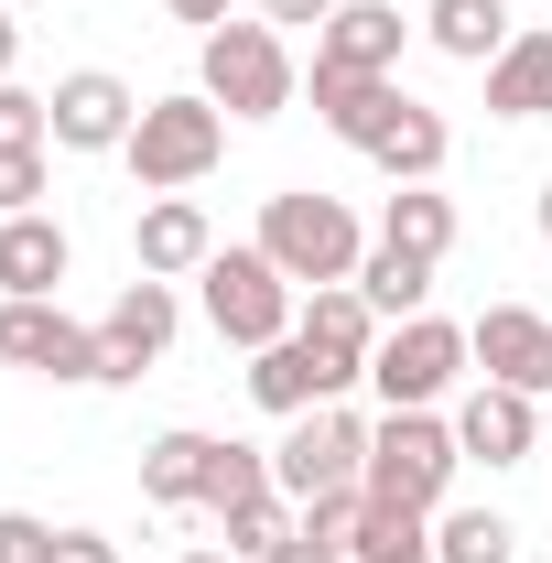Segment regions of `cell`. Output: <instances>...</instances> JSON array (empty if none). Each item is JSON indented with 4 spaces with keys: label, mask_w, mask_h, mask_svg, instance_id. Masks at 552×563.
<instances>
[{
    "label": "cell",
    "mask_w": 552,
    "mask_h": 563,
    "mask_svg": "<svg viewBox=\"0 0 552 563\" xmlns=\"http://www.w3.org/2000/svg\"><path fill=\"white\" fill-rule=\"evenodd\" d=\"M217 152H228V109H217L207 87L196 98H152L120 141V163L141 174V196H185V185H207Z\"/></svg>",
    "instance_id": "6da1fadb"
},
{
    "label": "cell",
    "mask_w": 552,
    "mask_h": 563,
    "mask_svg": "<svg viewBox=\"0 0 552 563\" xmlns=\"http://www.w3.org/2000/svg\"><path fill=\"white\" fill-rule=\"evenodd\" d=\"M455 466H466V444H455V422L433 412H390L379 433H368V477L357 488L379 498V509H444V488H455Z\"/></svg>",
    "instance_id": "7a4b0ae2"
},
{
    "label": "cell",
    "mask_w": 552,
    "mask_h": 563,
    "mask_svg": "<svg viewBox=\"0 0 552 563\" xmlns=\"http://www.w3.org/2000/svg\"><path fill=\"white\" fill-rule=\"evenodd\" d=\"M228 120H281L292 98H303V76H292V44H281L272 22H217L207 33V66H196Z\"/></svg>",
    "instance_id": "3957f363"
},
{
    "label": "cell",
    "mask_w": 552,
    "mask_h": 563,
    "mask_svg": "<svg viewBox=\"0 0 552 563\" xmlns=\"http://www.w3.org/2000/svg\"><path fill=\"white\" fill-rule=\"evenodd\" d=\"M261 250L281 261V282H292V292H314V282H357V261H368L357 217H346L336 196H303V185L261 207Z\"/></svg>",
    "instance_id": "277c9868"
},
{
    "label": "cell",
    "mask_w": 552,
    "mask_h": 563,
    "mask_svg": "<svg viewBox=\"0 0 552 563\" xmlns=\"http://www.w3.org/2000/svg\"><path fill=\"white\" fill-rule=\"evenodd\" d=\"M207 325L217 336H228V347H281V336H292V314H303V303H292V282H281V261L272 250H261V239H250V250H217L207 272Z\"/></svg>",
    "instance_id": "5b68a950"
},
{
    "label": "cell",
    "mask_w": 552,
    "mask_h": 563,
    "mask_svg": "<svg viewBox=\"0 0 552 563\" xmlns=\"http://www.w3.org/2000/svg\"><path fill=\"white\" fill-rule=\"evenodd\" d=\"M368 433H379V422L346 412V401L292 412V433L272 444V488L292 498V509H303V498H325V488H357V477H368Z\"/></svg>",
    "instance_id": "8992f818"
},
{
    "label": "cell",
    "mask_w": 552,
    "mask_h": 563,
    "mask_svg": "<svg viewBox=\"0 0 552 563\" xmlns=\"http://www.w3.org/2000/svg\"><path fill=\"white\" fill-rule=\"evenodd\" d=\"M455 379H466V325H444V314L390 325V336H379V357H368V390H379L390 412H433Z\"/></svg>",
    "instance_id": "52a82bcc"
},
{
    "label": "cell",
    "mask_w": 552,
    "mask_h": 563,
    "mask_svg": "<svg viewBox=\"0 0 552 563\" xmlns=\"http://www.w3.org/2000/svg\"><path fill=\"white\" fill-rule=\"evenodd\" d=\"M0 357L33 368V379H87V390H109V347H98V325H76L66 303H0Z\"/></svg>",
    "instance_id": "ba28073f"
},
{
    "label": "cell",
    "mask_w": 552,
    "mask_h": 563,
    "mask_svg": "<svg viewBox=\"0 0 552 563\" xmlns=\"http://www.w3.org/2000/svg\"><path fill=\"white\" fill-rule=\"evenodd\" d=\"M292 336H303V347L336 368V390H357L390 325H379V303H368L357 282H314V292H303V314H292Z\"/></svg>",
    "instance_id": "9c48e42d"
},
{
    "label": "cell",
    "mask_w": 552,
    "mask_h": 563,
    "mask_svg": "<svg viewBox=\"0 0 552 563\" xmlns=\"http://www.w3.org/2000/svg\"><path fill=\"white\" fill-rule=\"evenodd\" d=\"M466 357H477L498 390H531V401H542V390H552V314H531V303H487L477 325H466Z\"/></svg>",
    "instance_id": "30bf717a"
},
{
    "label": "cell",
    "mask_w": 552,
    "mask_h": 563,
    "mask_svg": "<svg viewBox=\"0 0 552 563\" xmlns=\"http://www.w3.org/2000/svg\"><path fill=\"white\" fill-rule=\"evenodd\" d=\"M174 325H185V303H174V282L141 272L109 314H98V347H109V379H141V368H163V347H174Z\"/></svg>",
    "instance_id": "8fae6325"
},
{
    "label": "cell",
    "mask_w": 552,
    "mask_h": 563,
    "mask_svg": "<svg viewBox=\"0 0 552 563\" xmlns=\"http://www.w3.org/2000/svg\"><path fill=\"white\" fill-rule=\"evenodd\" d=\"M131 120H141V98H131L109 66L55 76V152H120V141H131Z\"/></svg>",
    "instance_id": "7c38bea8"
},
{
    "label": "cell",
    "mask_w": 552,
    "mask_h": 563,
    "mask_svg": "<svg viewBox=\"0 0 552 563\" xmlns=\"http://www.w3.org/2000/svg\"><path fill=\"white\" fill-rule=\"evenodd\" d=\"M131 261L152 282H196L217 261V228H207V207H196V196H152V207H141V228H131Z\"/></svg>",
    "instance_id": "4fadbf2b"
},
{
    "label": "cell",
    "mask_w": 552,
    "mask_h": 563,
    "mask_svg": "<svg viewBox=\"0 0 552 563\" xmlns=\"http://www.w3.org/2000/svg\"><path fill=\"white\" fill-rule=\"evenodd\" d=\"M455 444H466V455H487V466H520V455L542 444V401H531V390L477 379V390H466V412H455Z\"/></svg>",
    "instance_id": "5bb4252c"
},
{
    "label": "cell",
    "mask_w": 552,
    "mask_h": 563,
    "mask_svg": "<svg viewBox=\"0 0 552 563\" xmlns=\"http://www.w3.org/2000/svg\"><path fill=\"white\" fill-rule=\"evenodd\" d=\"M401 33H412L401 0H336V22L314 33V55L346 66V76H390V66H401Z\"/></svg>",
    "instance_id": "9a60e30c"
},
{
    "label": "cell",
    "mask_w": 552,
    "mask_h": 563,
    "mask_svg": "<svg viewBox=\"0 0 552 563\" xmlns=\"http://www.w3.org/2000/svg\"><path fill=\"white\" fill-rule=\"evenodd\" d=\"M66 228L33 207V217H0V292L11 303H55V282H66Z\"/></svg>",
    "instance_id": "2e32d148"
},
{
    "label": "cell",
    "mask_w": 552,
    "mask_h": 563,
    "mask_svg": "<svg viewBox=\"0 0 552 563\" xmlns=\"http://www.w3.org/2000/svg\"><path fill=\"white\" fill-rule=\"evenodd\" d=\"M390 109H401V76H346V66H325V55H314V120H325L346 152H368Z\"/></svg>",
    "instance_id": "e0dca14e"
},
{
    "label": "cell",
    "mask_w": 552,
    "mask_h": 563,
    "mask_svg": "<svg viewBox=\"0 0 552 563\" xmlns=\"http://www.w3.org/2000/svg\"><path fill=\"white\" fill-rule=\"evenodd\" d=\"M207 466H217V433L174 422V433L141 444V498H152V509H207Z\"/></svg>",
    "instance_id": "ac0fdd59"
},
{
    "label": "cell",
    "mask_w": 552,
    "mask_h": 563,
    "mask_svg": "<svg viewBox=\"0 0 552 563\" xmlns=\"http://www.w3.org/2000/svg\"><path fill=\"white\" fill-rule=\"evenodd\" d=\"M250 401L292 422V412H314V401H346V390H336V368L303 347V336H281V347H261V357H250Z\"/></svg>",
    "instance_id": "d6986e66"
},
{
    "label": "cell",
    "mask_w": 552,
    "mask_h": 563,
    "mask_svg": "<svg viewBox=\"0 0 552 563\" xmlns=\"http://www.w3.org/2000/svg\"><path fill=\"white\" fill-rule=\"evenodd\" d=\"M444 152H455V141H444V109H422V98H401V109L379 120V141H368V163H379L390 185H433Z\"/></svg>",
    "instance_id": "ffe728a7"
},
{
    "label": "cell",
    "mask_w": 552,
    "mask_h": 563,
    "mask_svg": "<svg viewBox=\"0 0 552 563\" xmlns=\"http://www.w3.org/2000/svg\"><path fill=\"white\" fill-rule=\"evenodd\" d=\"M422 33L455 66H498L509 55V0H422Z\"/></svg>",
    "instance_id": "44dd1931"
},
{
    "label": "cell",
    "mask_w": 552,
    "mask_h": 563,
    "mask_svg": "<svg viewBox=\"0 0 552 563\" xmlns=\"http://www.w3.org/2000/svg\"><path fill=\"white\" fill-rule=\"evenodd\" d=\"M487 109L498 120H552V33H509V55L487 66Z\"/></svg>",
    "instance_id": "7402d4cb"
},
{
    "label": "cell",
    "mask_w": 552,
    "mask_h": 563,
    "mask_svg": "<svg viewBox=\"0 0 552 563\" xmlns=\"http://www.w3.org/2000/svg\"><path fill=\"white\" fill-rule=\"evenodd\" d=\"M357 292L379 303V325H412L422 303H433V261H412V250H390V239H379V250L357 261Z\"/></svg>",
    "instance_id": "603a6c76"
},
{
    "label": "cell",
    "mask_w": 552,
    "mask_h": 563,
    "mask_svg": "<svg viewBox=\"0 0 552 563\" xmlns=\"http://www.w3.org/2000/svg\"><path fill=\"white\" fill-rule=\"evenodd\" d=\"M379 239H390V250H412V261H444V250H455V196L401 185V196L379 207Z\"/></svg>",
    "instance_id": "cb8c5ba5"
},
{
    "label": "cell",
    "mask_w": 552,
    "mask_h": 563,
    "mask_svg": "<svg viewBox=\"0 0 552 563\" xmlns=\"http://www.w3.org/2000/svg\"><path fill=\"white\" fill-rule=\"evenodd\" d=\"M346 563H444V553H433V520H422V509H379V498H368Z\"/></svg>",
    "instance_id": "d4e9b609"
},
{
    "label": "cell",
    "mask_w": 552,
    "mask_h": 563,
    "mask_svg": "<svg viewBox=\"0 0 552 563\" xmlns=\"http://www.w3.org/2000/svg\"><path fill=\"white\" fill-rule=\"evenodd\" d=\"M433 553H444V563H509L520 531H509L498 509H433Z\"/></svg>",
    "instance_id": "484cf974"
},
{
    "label": "cell",
    "mask_w": 552,
    "mask_h": 563,
    "mask_svg": "<svg viewBox=\"0 0 552 563\" xmlns=\"http://www.w3.org/2000/svg\"><path fill=\"white\" fill-rule=\"evenodd\" d=\"M292 531H303V509H292L281 488H272V498H250V509H228V553H239V563H272Z\"/></svg>",
    "instance_id": "4316f807"
},
{
    "label": "cell",
    "mask_w": 552,
    "mask_h": 563,
    "mask_svg": "<svg viewBox=\"0 0 552 563\" xmlns=\"http://www.w3.org/2000/svg\"><path fill=\"white\" fill-rule=\"evenodd\" d=\"M250 498H272V455H261V444H217V466H207V509L228 520V509H250Z\"/></svg>",
    "instance_id": "83f0119b"
},
{
    "label": "cell",
    "mask_w": 552,
    "mask_h": 563,
    "mask_svg": "<svg viewBox=\"0 0 552 563\" xmlns=\"http://www.w3.org/2000/svg\"><path fill=\"white\" fill-rule=\"evenodd\" d=\"M0 152H55V98H33V87L0 76Z\"/></svg>",
    "instance_id": "f1b7e54d"
},
{
    "label": "cell",
    "mask_w": 552,
    "mask_h": 563,
    "mask_svg": "<svg viewBox=\"0 0 552 563\" xmlns=\"http://www.w3.org/2000/svg\"><path fill=\"white\" fill-rule=\"evenodd\" d=\"M44 207V152H0V217Z\"/></svg>",
    "instance_id": "f546056e"
},
{
    "label": "cell",
    "mask_w": 552,
    "mask_h": 563,
    "mask_svg": "<svg viewBox=\"0 0 552 563\" xmlns=\"http://www.w3.org/2000/svg\"><path fill=\"white\" fill-rule=\"evenodd\" d=\"M44 553H55V531L33 509H0V563H44Z\"/></svg>",
    "instance_id": "4dcf8cb0"
},
{
    "label": "cell",
    "mask_w": 552,
    "mask_h": 563,
    "mask_svg": "<svg viewBox=\"0 0 552 563\" xmlns=\"http://www.w3.org/2000/svg\"><path fill=\"white\" fill-rule=\"evenodd\" d=\"M44 563H120V542H109V531H55Z\"/></svg>",
    "instance_id": "1f68e13d"
},
{
    "label": "cell",
    "mask_w": 552,
    "mask_h": 563,
    "mask_svg": "<svg viewBox=\"0 0 552 563\" xmlns=\"http://www.w3.org/2000/svg\"><path fill=\"white\" fill-rule=\"evenodd\" d=\"M261 22H272V33H281V22H314V33H325V22H336V0H261Z\"/></svg>",
    "instance_id": "d6a6232c"
},
{
    "label": "cell",
    "mask_w": 552,
    "mask_h": 563,
    "mask_svg": "<svg viewBox=\"0 0 552 563\" xmlns=\"http://www.w3.org/2000/svg\"><path fill=\"white\" fill-rule=\"evenodd\" d=\"M163 11H174V22H196V33H217V22H228V0H163Z\"/></svg>",
    "instance_id": "836d02e7"
},
{
    "label": "cell",
    "mask_w": 552,
    "mask_h": 563,
    "mask_svg": "<svg viewBox=\"0 0 552 563\" xmlns=\"http://www.w3.org/2000/svg\"><path fill=\"white\" fill-rule=\"evenodd\" d=\"M272 563H346V553H325V542H314V531H292V542H281Z\"/></svg>",
    "instance_id": "e575fe53"
},
{
    "label": "cell",
    "mask_w": 552,
    "mask_h": 563,
    "mask_svg": "<svg viewBox=\"0 0 552 563\" xmlns=\"http://www.w3.org/2000/svg\"><path fill=\"white\" fill-rule=\"evenodd\" d=\"M22 66V22H11V11H0V76Z\"/></svg>",
    "instance_id": "d590c367"
},
{
    "label": "cell",
    "mask_w": 552,
    "mask_h": 563,
    "mask_svg": "<svg viewBox=\"0 0 552 563\" xmlns=\"http://www.w3.org/2000/svg\"><path fill=\"white\" fill-rule=\"evenodd\" d=\"M531 217H542V239H552V185H542V207H531Z\"/></svg>",
    "instance_id": "8d00e7d4"
},
{
    "label": "cell",
    "mask_w": 552,
    "mask_h": 563,
    "mask_svg": "<svg viewBox=\"0 0 552 563\" xmlns=\"http://www.w3.org/2000/svg\"><path fill=\"white\" fill-rule=\"evenodd\" d=\"M185 563H239V553H185Z\"/></svg>",
    "instance_id": "74e56055"
}]
</instances>
